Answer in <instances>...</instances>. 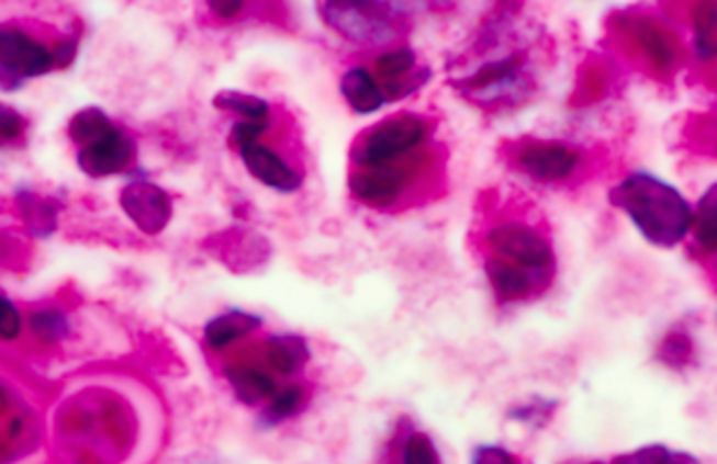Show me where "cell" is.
Returning a JSON list of instances; mask_svg holds the SVG:
<instances>
[{"label": "cell", "instance_id": "5bb4252c", "mask_svg": "<svg viewBox=\"0 0 717 464\" xmlns=\"http://www.w3.org/2000/svg\"><path fill=\"white\" fill-rule=\"evenodd\" d=\"M225 376H228L233 391L244 405H258V401L270 399L277 393L275 376L254 365H233L225 370Z\"/></svg>", "mask_w": 717, "mask_h": 464}, {"label": "cell", "instance_id": "ffe728a7", "mask_svg": "<svg viewBox=\"0 0 717 464\" xmlns=\"http://www.w3.org/2000/svg\"><path fill=\"white\" fill-rule=\"evenodd\" d=\"M214 105L221 110H231L235 114H242L247 121H260V124H268L270 121V105L265 103L262 98L239 93V91H221L214 98Z\"/></svg>", "mask_w": 717, "mask_h": 464}, {"label": "cell", "instance_id": "52a82bcc", "mask_svg": "<svg viewBox=\"0 0 717 464\" xmlns=\"http://www.w3.org/2000/svg\"><path fill=\"white\" fill-rule=\"evenodd\" d=\"M54 54L16 29H0V72L26 79L49 72Z\"/></svg>", "mask_w": 717, "mask_h": 464}, {"label": "cell", "instance_id": "ac0fdd59", "mask_svg": "<svg viewBox=\"0 0 717 464\" xmlns=\"http://www.w3.org/2000/svg\"><path fill=\"white\" fill-rule=\"evenodd\" d=\"M715 186L708 189V193L702 197L699 207H696L692 216V230L696 237V245L704 251L713 253L717 247V205H715Z\"/></svg>", "mask_w": 717, "mask_h": 464}, {"label": "cell", "instance_id": "1f68e13d", "mask_svg": "<svg viewBox=\"0 0 717 464\" xmlns=\"http://www.w3.org/2000/svg\"><path fill=\"white\" fill-rule=\"evenodd\" d=\"M585 464H604V462H585Z\"/></svg>", "mask_w": 717, "mask_h": 464}, {"label": "cell", "instance_id": "9c48e42d", "mask_svg": "<svg viewBox=\"0 0 717 464\" xmlns=\"http://www.w3.org/2000/svg\"><path fill=\"white\" fill-rule=\"evenodd\" d=\"M527 77L523 75V60L520 56H506L495 64L483 66L477 75L464 79V89L471 98L481 100V103H493V100L514 95L523 91Z\"/></svg>", "mask_w": 717, "mask_h": 464}, {"label": "cell", "instance_id": "ba28073f", "mask_svg": "<svg viewBox=\"0 0 717 464\" xmlns=\"http://www.w3.org/2000/svg\"><path fill=\"white\" fill-rule=\"evenodd\" d=\"M121 205L142 233L156 235L170 224V197L147 181H133L131 186H126L121 193Z\"/></svg>", "mask_w": 717, "mask_h": 464}, {"label": "cell", "instance_id": "30bf717a", "mask_svg": "<svg viewBox=\"0 0 717 464\" xmlns=\"http://www.w3.org/2000/svg\"><path fill=\"white\" fill-rule=\"evenodd\" d=\"M239 154H242V160H244V166H247V170L258 181H262L265 186H270L281 193H293L302 186V174L285 163V160L270 147L256 143V145L239 149Z\"/></svg>", "mask_w": 717, "mask_h": 464}, {"label": "cell", "instance_id": "f1b7e54d", "mask_svg": "<svg viewBox=\"0 0 717 464\" xmlns=\"http://www.w3.org/2000/svg\"><path fill=\"white\" fill-rule=\"evenodd\" d=\"M22 131V116H19L12 107L0 103V135L14 137Z\"/></svg>", "mask_w": 717, "mask_h": 464}, {"label": "cell", "instance_id": "83f0119b", "mask_svg": "<svg viewBox=\"0 0 717 464\" xmlns=\"http://www.w3.org/2000/svg\"><path fill=\"white\" fill-rule=\"evenodd\" d=\"M22 330V318L8 299L0 297V339H14Z\"/></svg>", "mask_w": 717, "mask_h": 464}, {"label": "cell", "instance_id": "d6986e66", "mask_svg": "<svg viewBox=\"0 0 717 464\" xmlns=\"http://www.w3.org/2000/svg\"><path fill=\"white\" fill-rule=\"evenodd\" d=\"M112 133H116V128L110 124V118L105 116V112L93 110V107L79 112L72 118V124H70L72 139H77V143L85 145V147L100 143V139L110 137Z\"/></svg>", "mask_w": 717, "mask_h": 464}, {"label": "cell", "instance_id": "44dd1931", "mask_svg": "<svg viewBox=\"0 0 717 464\" xmlns=\"http://www.w3.org/2000/svg\"><path fill=\"white\" fill-rule=\"evenodd\" d=\"M610 464H699V460L687 455V453L671 451V449L662 446V443H652V446L623 453Z\"/></svg>", "mask_w": 717, "mask_h": 464}, {"label": "cell", "instance_id": "277c9868", "mask_svg": "<svg viewBox=\"0 0 717 464\" xmlns=\"http://www.w3.org/2000/svg\"><path fill=\"white\" fill-rule=\"evenodd\" d=\"M318 12L348 43L385 45L395 37L393 14L379 3H325Z\"/></svg>", "mask_w": 717, "mask_h": 464}, {"label": "cell", "instance_id": "7c38bea8", "mask_svg": "<svg viewBox=\"0 0 717 464\" xmlns=\"http://www.w3.org/2000/svg\"><path fill=\"white\" fill-rule=\"evenodd\" d=\"M483 268H485V276L490 281V286H493L495 295L502 302H518V299L529 297L531 293L541 291V284L535 276L527 274L525 270H520L516 265H511V262L500 260V258L488 256Z\"/></svg>", "mask_w": 717, "mask_h": 464}, {"label": "cell", "instance_id": "f546056e", "mask_svg": "<svg viewBox=\"0 0 717 464\" xmlns=\"http://www.w3.org/2000/svg\"><path fill=\"white\" fill-rule=\"evenodd\" d=\"M35 328H45L43 330L47 337H58V335H64L66 332V326H64V320H60V316H54V314H43V316H35Z\"/></svg>", "mask_w": 717, "mask_h": 464}, {"label": "cell", "instance_id": "7a4b0ae2", "mask_svg": "<svg viewBox=\"0 0 717 464\" xmlns=\"http://www.w3.org/2000/svg\"><path fill=\"white\" fill-rule=\"evenodd\" d=\"M429 135H433V126L418 114L388 116L370 131H365L354 143V168L402 163V160L418 154V149L425 147Z\"/></svg>", "mask_w": 717, "mask_h": 464}, {"label": "cell", "instance_id": "4316f807", "mask_svg": "<svg viewBox=\"0 0 717 464\" xmlns=\"http://www.w3.org/2000/svg\"><path fill=\"white\" fill-rule=\"evenodd\" d=\"M268 124H260V121H242V124L233 126V143L244 149L249 145H256L258 137L265 133Z\"/></svg>", "mask_w": 717, "mask_h": 464}, {"label": "cell", "instance_id": "8fae6325", "mask_svg": "<svg viewBox=\"0 0 717 464\" xmlns=\"http://www.w3.org/2000/svg\"><path fill=\"white\" fill-rule=\"evenodd\" d=\"M133 158V145L119 131L79 151V168L91 177H108L124 170Z\"/></svg>", "mask_w": 717, "mask_h": 464}, {"label": "cell", "instance_id": "8992f818", "mask_svg": "<svg viewBox=\"0 0 717 464\" xmlns=\"http://www.w3.org/2000/svg\"><path fill=\"white\" fill-rule=\"evenodd\" d=\"M523 172L539 181H564L581 166V151L564 143H546V139H527L516 151Z\"/></svg>", "mask_w": 717, "mask_h": 464}, {"label": "cell", "instance_id": "4fadbf2b", "mask_svg": "<svg viewBox=\"0 0 717 464\" xmlns=\"http://www.w3.org/2000/svg\"><path fill=\"white\" fill-rule=\"evenodd\" d=\"M339 91L348 103V107H351L360 116L374 114L385 105V95L381 91V84L367 68L346 70L341 82H339Z\"/></svg>", "mask_w": 717, "mask_h": 464}, {"label": "cell", "instance_id": "5b68a950", "mask_svg": "<svg viewBox=\"0 0 717 464\" xmlns=\"http://www.w3.org/2000/svg\"><path fill=\"white\" fill-rule=\"evenodd\" d=\"M414 170L412 163L406 166V160L395 166H379V168H356L348 179L351 193L360 203L377 207V210H391L400 205L412 189Z\"/></svg>", "mask_w": 717, "mask_h": 464}, {"label": "cell", "instance_id": "484cf974", "mask_svg": "<svg viewBox=\"0 0 717 464\" xmlns=\"http://www.w3.org/2000/svg\"><path fill=\"white\" fill-rule=\"evenodd\" d=\"M471 464H525L504 446H479L471 457Z\"/></svg>", "mask_w": 717, "mask_h": 464}, {"label": "cell", "instance_id": "7402d4cb", "mask_svg": "<svg viewBox=\"0 0 717 464\" xmlns=\"http://www.w3.org/2000/svg\"><path fill=\"white\" fill-rule=\"evenodd\" d=\"M304 397L306 393L302 386H285L277 391L270 397V407L265 411V418H268V422H281L285 418L295 416L304 405Z\"/></svg>", "mask_w": 717, "mask_h": 464}, {"label": "cell", "instance_id": "3957f363", "mask_svg": "<svg viewBox=\"0 0 717 464\" xmlns=\"http://www.w3.org/2000/svg\"><path fill=\"white\" fill-rule=\"evenodd\" d=\"M485 247L488 256L525 270L541 286L550 284L552 274H556V253H552L548 237L523 220H504V224L490 228Z\"/></svg>", "mask_w": 717, "mask_h": 464}, {"label": "cell", "instance_id": "e0dca14e", "mask_svg": "<svg viewBox=\"0 0 717 464\" xmlns=\"http://www.w3.org/2000/svg\"><path fill=\"white\" fill-rule=\"evenodd\" d=\"M397 455L395 464H441V455L435 446V441L425 432L406 430L395 437Z\"/></svg>", "mask_w": 717, "mask_h": 464}, {"label": "cell", "instance_id": "9a60e30c", "mask_svg": "<svg viewBox=\"0 0 717 464\" xmlns=\"http://www.w3.org/2000/svg\"><path fill=\"white\" fill-rule=\"evenodd\" d=\"M265 358H268L270 367L281 376H291L304 367V362L310 360V347L302 337L295 335H279L272 337L265 344Z\"/></svg>", "mask_w": 717, "mask_h": 464}, {"label": "cell", "instance_id": "6da1fadb", "mask_svg": "<svg viewBox=\"0 0 717 464\" xmlns=\"http://www.w3.org/2000/svg\"><path fill=\"white\" fill-rule=\"evenodd\" d=\"M608 197L646 241L660 249L679 247L692 230L694 210L685 195L654 174L631 172Z\"/></svg>", "mask_w": 717, "mask_h": 464}, {"label": "cell", "instance_id": "4dcf8cb0", "mask_svg": "<svg viewBox=\"0 0 717 464\" xmlns=\"http://www.w3.org/2000/svg\"><path fill=\"white\" fill-rule=\"evenodd\" d=\"M210 8L223 19H233L244 10V3H210Z\"/></svg>", "mask_w": 717, "mask_h": 464}, {"label": "cell", "instance_id": "d4e9b609", "mask_svg": "<svg viewBox=\"0 0 717 464\" xmlns=\"http://www.w3.org/2000/svg\"><path fill=\"white\" fill-rule=\"evenodd\" d=\"M552 409H556V401H531L529 407H520L516 411H511L508 418L531 422V426H544V420L550 418Z\"/></svg>", "mask_w": 717, "mask_h": 464}, {"label": "cell", "instance_id": "cb8c5ba5", "mask_svg": "<svg viewBox=\"0 0 717 464\" xmlns=\"http://www.w3.org/2000/svg\"><path fill=\"white\" fill-rule=\"evenodd\" d=\"M694 47H696V54H699L702 58L713 56V52H715V5H710L708 16H706V8H702V16H699V22H696Z\"/></svg>", "mask_w": 717, "mask_h": 464}, {"label": "cell", "instance_id": "603a6c76", "mask_svg": "<svg viewBox=\"0 0 717 464\" xmlns=\"http://www.w3.org/2000/svg\"><path fill=\"white\" fill-rule=\"evenodd\" d=\"M690 355H692V344L687 335H666L658 351V358L669 367H685Z\"/></svg>", "mask_w": 717, "mask_h": 464}, {"label": "cell", "instance_id": "2e32d148", "mask_svg": "<svg viewBox=\"0 0 717 464\" xmlns=\"http://www.w3.org/2000/svg\"><path fill=\"white\" fill-rule=\"evenodd\" d=\"M260 318L247 312H228L223 316H216L214 320L208 322V328H204V339H208V344L212 349H223L233 344L235 339L239 337H247L249 332H254L256 328H260Z\"/></svg>", "mask_w": 717, "mask_h": 464}]
</instances>
